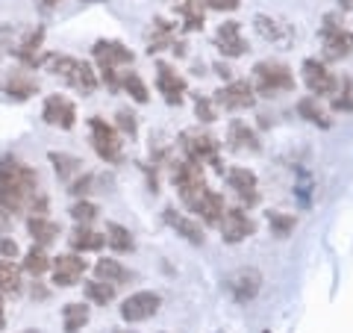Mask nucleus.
Masks as SVG:
<instances>
[{
  "mask_svg": "<svg viewBox=\"0 0 353 333\" xmlns=\"http://www.w3.org/2000/svg\"><path fill=\"white\" fill-rule=\"evenodd\" d=\"M39 198V174L15 157L0 160V207L9 216L21 213Z\"/></svg>",
  "mask_w": 353,
  "mask_h": 333,
  "instance_id": "1",
  "label": "nucleus"
},
{
  "mask_svg": "<svg viewBox=\"0 0 353 333\" xmlns=\"http://www.w3.org/2000/svg\"><path fill=\"white\" fill-rule=\"evenodd\" d=\"M39 6L44 9V12H50V9H57V6H59V0H39Z\"/></svg>",
  "mask_w": 353,
  "mask_h": 333,
  "instance_id": "45",
  "label": "nucleus"
},
{
  "mask_svg": "<svg viewBox=\"0 0 353 333\" xmlns=\"http://www.w3.org/2000/svg\"><path fill=\"white\" fill-rule=\"evenodd\" d=\"M106 245L118 251V254H130L132 248H136V242H132V233L124 227V225H115V221H109L106 225Z\"/></svg>",
  "mask_w": 353,
  "mask_h": 333,
  "instance_id": "26",
  "label": "nucleus"
},
{
  "mask_svg": "<svg viewBox=\"0 0 353 333\" xmlns=\"http://www.w3.org/2000/svg\"><path fill=\"white\" fill-rule=\"evenodd\" d=\"M24 333H39V330H24Z\"/></svg>",
  "mask_w": 353,
  "mask_h": 333,
  "instance_id": "50",
  "label": "nucleus"
},
{
  "mask_svg": "<svg viewBox=\"0 0 353 333\" xmlns=\"http://www.w3.org/2000/svg\"><path fill=\"white\" fill-rule=\"evenodd\" d=\"M224 289L233 301L245 304V301H253L262 289V274L256 269H236L224 277Z\"/></svg>",
  "mask_w": 353,
  "mask_h": 333,
  "instance_id": "7",
  "label": "nucleus"
},
{
  "mask_svg": "<svg viewBox=\"0 0 353 333\" xmlns=\"http://www.w3.org/2000/svg\"><path fill=\"white\" fill-rule=\"evenodd\" d=\"M253 27H256V32L265 41H283L285 39V30L280 27V21H274L271 15H256L253 18Z\"/></svg>",
  "mask_w": 353,
  "mask_h": 333,
  "instance_id": "32",
  "label": "nucleus"
},
{
  "mask_svg": "<svg viewBox=\"0 0 353 333\" xmlns=\"http://www.w3.org/2000/svg\"><path fill=\"white\" fill-rule=\"evenodd\" d=\"M227 183L230 189H236V195L245 201L248 207H253L259 201V189H256V174L245 165H233V169L227 171Z\"/></svg>",
  "mask_w": 353,
  "mask_h": 333,
  "instance_id": "14",
  "label": "nucleus"
},
{
  "mask_svg": "<svg viewBox=\"0 0 353 333\" xmlns=\"http://www.w3.org/2000/svg\"><path fill=\"white\" fill-rule=\"evenodd\" d=\"M115 118H118V127H121V133H127V136H136V133H139L136 115H132V113H127V109H121V113H118Z\"/></svg>",
  "mask_w": 353,
  "mask_h": 333,
  "instance_id": "39",
  "label": "nucleus"
},
{
  "mask_svg": "<svg viewBox=\"0 0 353 333\" xmlns=\"http://www.w3.org/2000/svg\"><path fill=\"white\" fill-rule=\"evenodd\" d=\"M218 227H221V239L230 242V245H236V242L248 239L250 233L256 230V225L250 221V216L245 213V209H224V216H221Z\"/></svg>",
  "mask_w": 353,
  "mask_h": 333,
  "instance_id": "9",
  "label": "nucleus"
},
{
  "mask_svg": "<svg viewBox=\"0 0 353 333\" xmlns=\"http://www.w3.org/2000/svg\"><path fill=\"white\" fill-rule=\"evenodd\" d=\"M88 321V307L80 304V301H71L62 307V325H65V333H77L83 325Z\"/></svg>",
  "mask_w": 353,
  "mask_h": 333,
  "instance_id": "27",
  "label": "nucleus"
},
{
  "mask_svg": "<svg viewBox=\"0 0 353 333\" xmlns=\"http://www.w3.org/2000/svg\"><path fill=\"white\" fill-rule=\"evenodd\" d=\"M180 15L185 18V27H189V30L203 27V6H201V0H185V3L180 6Z\"/></svg>",
  "mask_w": 353,
  "mask_h": 333,
  "instance_id": "36",
  "label": "nucleus"
},
{
  "mask_svg": "<svg viewBox=\"0 0 353 333\" xmlns=\"http://www.w3.org/2000/svg\"><path fill=\"white\" fill-rule=\"evenodd\" d=\"M48 68L50 74H57L62 83H68L71 88L83 95H92L97 88V74L92 71V65L83 62V59H74V57H50L48 59Z\"/></svg>",
  "mask_w": 353,
  "mask_h": 333,
  "instance_id": "2",
  "label": "nucleus"
},
{
  "mask_svg": "<svg viewBox=\"0 0 353 333\" xmlns=\"http://www.w3.org/2000/svg\"><path fill=\"white\" fill-rule=\"evenodd\" d=\"M9 225H12V218H9V213L3 207H0V233H6L9 230Z\"/></svg>",
  "mask_w": 353,
  "mask_h": 333,
  "instance_id": "44",
  "label": "nucleus"
},
{
  "mask_svg": "<svg viewBox=\"0 0 353 333\" xmlns=\"http://www.w3.org/2000/svg\"><path fill=\"white\" fill-rule=\"evenodd\" d=\"M85 3H103V0H85Z\"/></svg>",
  "mask_w": 353,
  "mask_h": 333,
  "instance_id": "48",
  "label": "nucleus"
},
{
  "mask_svg": "<svg viewBox=\"0 0 353 333\" xmlns=\"http://www.w3.org/2000/svg\"><path fill=\"white\" fill-rule=\"evenodd\" d=\"M3 50H6V44H3V41H0V57H3Z\"/></svg>",
  "mask_w": 353,
  "mask_h": 333,
  "instance_id": "47",
  "label": "nucleus"
},
{
  "mask_svg": "<svg viewBox=\"0 0 353 333\" xmlns=\"http://www.w3.org/2000/svg\"><path fill=\"white\" fill-rule=\"evenodd\" d=\"M88 130H92V145L97 151V157L106 160V162H121V136H118V130L112 124H106L103 118H92L88 121Z\"/></svg>",
  "mask_w": 353,
  "mask_h": 333,
  "instance_id": "6",
  "label": "nucleus"
},
{
  "mask_svg": "<svg viewBox=\"0 0 353 333\" xmlns=\"http://www.w3.org/2000/svg\"><path fill=\"white\" fill-rule=\"evenodd\" d=\"M268 221H271V230L274 236L285 239L289 233L294 230V216H283V213H268Z\"/></svg>",
  "mask_w": 353,
  "mask_h": 333,
  "instance_id": "37",
  "label": "nucleus"
},
{
  "mask_svg": "<svg viewBox=\"0 0 353 333\" xmlns=\"http://www.w3.org/2000/svg\"><path fill=\"white\" fill-rule=\"evenodd\" d=\"M121 86L130 92V97L136 104H148L150 101V92H148V86H145V80L136 74V71H130V74H124V80H121Z\"/></svg>",
  "mask_w": 353,
  "mask_h": 333,
  "instance_id": "35",
  "label": "nucleus"
},
{
  "mask_svg": "<svg viewBox=\"0 0 353 333\" xmlns=\"http://www.w3.org/2000/svg\"><path fill=\"white\" fill-rule=\"evenodd\" d=\"M303 83L309 86V92H312L315 97L318 95H333L336 92V77L327 71V65L324 62H318V59H306L303 62Z\"/></svg>",
  "mask_w": 353,
  "mask_h": 333,
  "instance_id": "12",
  "label": "nucleus"
},
{
  "mask_svg": "<svg viewBox=\"0 0 353 333\" xmlns=\"http://www.w3.org/2000/svg\"><path fill=\"white\" fill-rule=\"evenodd\" d=\"M174 186L180 189V198L185 201V207L194 209L197 201H201L203 192H206V180H203L201 162H192V160L176 162V169H174Z\"/></svg>",
  "mask_w": 353,
  "mask_h": 333,
  "instance_id": "4",
  "label": "nucleus"
},
{
  "mask_svg": "<svg viewBox=\"0 0 353 333\" xmlns=\"http://www.w3.org/2000/svg\"><path fill=\"white\" fill-rule=\"evenodd\" d=\"M215 101L224 109H248L253 106V86L248 80H233L221 92H215Z\"/></svg>",
  "mask_w": 353,
  "mask_h": 333,
  "instance_id": "15",
  "label": "nucleus"
},
{
  "mask_svg": "<svg viewBox=\"0 0 353 333\" xmlns=\"http://www.w3.org/2000/svg\"><path fill=\"white\" fill-rule=\"evenodd\" d=\"M0 88H3L6 97H12V101H30L32 95H39V80L30 77L27 71H15V74L3 77Z\"/></svg>",
  "mask_w": 353,
  "mask_h": 333,
  "instance_id": "18",
  "label": "nucleus"
},
{
  "mask_svg": "<svg viewBox=\"0 0 353 333\" xmlns=\"http://www.w3.org/2000/svg\"><path fill=\"white\" fill-rule=\"evenodd\" d=\"M50 269H53V283L68 289V286H77V280L85 274V260L77 257V254H62V257L50 260Z\"/></svg>",
  "mask_w": 353,
  "mask_h": 333,
  "instance_id": "11",
  "label": "nucleus"
},
{
  "mask_svg": "<svg viewBox=\"0 0 353 333\" xmlns=\"http://www.w3.org/2000/svg\"><path fill=\"white\" fill-rule=\"evenodd\" d=\"M94 59L101 62V68H118V65H132V50L124 48L121 41H112V39H101L94 41Z\"/></svg>",
  "mask_w": 353,
  "mask_h": 333,
  "instance_id": "13",
  "label": "nucleus"
},
{
  "mask_svg": "<svg viewBox=\"0 0 353 333\" xmlns=\"http://www.w3.org/2000/svg\"><path fill=\"white\" fill-rule=\"evenodd\" d=\"M218 48H221V53H227V57H241V53L248 50L245 39H241L239 21H227V24L218 27Z\"/></svg>",
  "mask_w": 353,
  "mask_h": 333,
  "instance_id": "19",
  "label": "nucleus"
},
{
  "mask_svg": "<svg viewBox=\"0 0 353 333\" xmlns=\"http://www.w3.org/2000/svg\"><path fill=\"white\" fill-rule=\"evenodd\" d=\"M27 230H30V236H32V242L36 245H50L53 239L59 236V225L57 221H50L48 216H32L30 221H27Z\"/></svg>",
  "mask_w": 353,
  "mask_h": 333,
  "instance_id": "23",
  "label": "nucleus"
},
{
  "mask_svg": "<svg viewBox=\"0 0 353 333\" xmlns=\"http://www.w3.org/2000/svg\"><path fill=\"white\" fill-rule=\"evenodd\" d=\"M85 298L88 301H94V304H101V307H106L109 301L115 298V283H109V280H88L85 283Z\"/></svg>",
  "mask_w": 353,
  "mask_h": 333,
  "instance_id": "29",
  "label": "nucleus"
},
{
  "mask_svg": "<svg viewBox=\"0 0 353 333\" xmlns=\"http://www.w3.org/2000/svg\"><path fill=\"white\" fill-rule=\"evenodd\" d=\"M21 292V272L6 257H0V295H18Z\"/></svg>",
  "mask_w": 353,
  "mask_h": 333,
  "instance_id": "28",
  "label": "nucleus"
},
{
  "mask_svg": "<svg viewBox=\"0 0 353 333\" xmlns=\"http://www.w3.org/2000/svg\"><path fill=\"white\" fill-rule=\"evenodd\" d=\"M6 325V318H3V295H0V327Z\"/></svg>",
  "mask_w": 353,
  "mask_h": 333,
  "instance_id": "46",
  "label": "nucleus"
},
{
  "mask_svg": "<svg viewBox=\"0 0 353 333\" xmlns=\"http://www.w3.org/2000/svg\"><path fill=\"white\" fill-rule=\"evenodd\" d=\"M68 242H71L74 251H101L106 245V236L103 233H94L88 225H77V230L68 236Z\"/></svg>",
  "mask_w": 353,
  "mask_h": 333,
  "instance_id": "25",
  "label": "nucleus"
},
{
  "mask_svg": "<svg viewBox=\"0 0 353 333\" xmlns=\"http://www.w3.org/2000/svg\"><path fill=\"white\" fill-rule=\"evenodd\" d=\"M115 333H136V330H115Z\"/></svg>",
  "mask_w": 353,
  "mask_h": 333,
  "instance_id": "49",
  "label": "nucleus"
},
{
  "mask_svg": "<svg viewBox=\"0 0 353 333\" xmlns=\"http://www.w3.org/2000/svg\"><path fill=\"white\" fill-rule=\"evenodd\" d=\"M157 86H159V92L168 104H180L183 95H185V80L165 62L157 65Z\"/></svg>",
  "mask_w": 353,
  "mask_h": 333,
  "instance_id": "17",
  "label": "nucleus"
},
{
  "mask_svg": "<svg viewBox=\"0 0 353 333\" xmlns=\"http://www.w3.org/2000/svg\"><path fill=\"white\" fill-rule=\"evenodd\" d=\"M194 113H197V118H201V121H215V118H218L215 106L209 104L206 97H197V104H194Z\"/></svg>",
  "mask_w": 353,
  "mask_h": 333,
  "instance_id": "40",
  "label": "nucleus"
},
{
  "mask_svg": "<svg viewBox=\"0 0 353 333\" xmlns=\"http://www.w3.org/2000/svg\"><path fill=\"white\" fill-rule=\"evenodd\" d=\"M224 198H221L218 192H212V189H206L203 198L197 201V207L192 209V213H201V218L206 221V225H218L221 216H224Z\"/></svg>",
  "mask_w": 353,
  "mask_h": 333,
  "instance_id": "22",
  "label": "nucleus"
},
{
  "mask_svg": "<svg viewBox=\"0 0 353 333\" xmlns=\"http://www.w3.org/2000/svg\"><path fill=\"white\" fill-rule=\"evenodd\" d=\"M92 183H94V177H92V174H83L80 180L71 183V192H74V195H85L88 189H92Z\"/></svg>",
  "mask_w": 353,
  "mask_h": 333,
  "instance_id": "41",
  "label": "nucleus"
},
{
  "mask_svg": "<svg viewBox=\"0 0 353 333\" xmlns=\"http://www.w3.org/2000/svg\"><path fill=\"white\" fill-rule=\"evenodd\" d=\"M71 218L77 221V225H92V221L97 218V207L88 204V201H77L71 207Z\"/></svg>",
  "mask_w": 353,
  "mask_h": 333,
  "instance_id": "38",
  "label": "nucleus"
},
{
  "mask_svg": "<svg viewBox=\"0 0 353 333\" xmlns=\"http://www.w3.org/2000/svg\"><path fill=\"white\" fill-rule=\"evenodd\" d=\"M41 118L48 121L50 127H59V130H71L77 124V106L62 95H50L44 101V109H41Z\"/></svg>",
  "mask_w": 353,
  "mask_h": 333,
  "instance_id": "10",
  "label": "nucleus"
},
{
  "mask_svg": "<svg viewBox=\"0 0 353 333\" xmlns=\"http://www.w3.org/2000/svg\"><path fill=\"white\" fill-rule=\"evenodd\" d=\"M206 6H212V9H224V12H233V9H239L241 0H203Z\"/></svg>",
  "mask_w": 353,
  "mask_h": 333,
  "instance_id": "42",
  "label": "nucleus"
},
{
  "mask_svg": "<svg viewBox=\"0 0 353 333\" xmlns=\"http://www.w3.org/2000/svg\"><path fill=\"white\" fill-rule=\"evenodd\" d=\"M41 41H44V30L39 27V30H32L30 36L15 48V57L24 62L27 68H36V65L41 62V57H39V53H41Z\"/></svg>",
  "mask_w": 353,
  "mask_h": 333,
  "instance_id": "21",
  "label": "nucleus"
},
{
  "mask_svg": "<svg viewBox=\"0 0 353 333\" xmlns=\"http://www.w3.org/2000/svg\"><path fill=\"white\" fill-rule=\"evenodd\" d=\"M50 269V257L44 254V248L41 245H36V248H30L27 254H24V272H30V274H44Z\"/></svg>",
  "mask_w": 353,
  "mask_h": 333,
  "instance_id": "34",
  "label": "nucleus"
},
{
  "mask_svg": "<svg viewBox=\"0 0 353 333\" xmlns=\"http://www.w3.org/2000/svg\"><path fill=\"white\" fill-rule=\"evenodd\" d=\"M180 145L185 151V157L192 162H218V139L212 133H206L201 127H192V130H183L180 133Z\"/></svg>",
  "mask_w": 353,
  "mask_h": 333,
  "instance_id": "5",
  "label": "nucleus"
},
{
  "mask_svg": "<svg viewBox=\"0 0 353 333\" xmlns=\"http://www.w3.org/2000/svg\"><path fill=\"white\" fill-rule=\"evenodd\" d=\"M297 113H301L306 121L318 124V127H330V118H327V113L321 109V104H318V97H303V101L297 104Z\"/></svg>",
  "mask_w": 353,
  "mask_h": 333,
  "instance_id": "33",
  "label": "nucleus"
},
{
  "mask_svg": "<svg viewBox=\"0 0 353 333\" xmlns=\"http://www.w3.org/2000/svg\"><path fill=\"white\" fill-rule=\"evenodd\" d=\"M50 162H53V169H57V174L62 177V180H71L74 174H80L83 169V162L71 157V153H57V151H50Z\"/></svg>",
  "mask_w": 353,
  "mask_h": 333,
  "instance_id": "31",
  "label": "nucleus"
},
{
  "mask_svg": "<svg viewBox=\"0 0 353 333\" xmlns=\"http://www.w3.org/2000/svg\"><path fill=\"white\" fill-rule=\"evenodd\" d=\"M162 307V298L157 292H136L130 295L124 304H121V318L130 321V325H136V321H148L159 313Z\"/></svg>",
  "mask_w": 353,
  "mask_h": 333,
  "instance_id": "8",
  "label": "nucleus"
},
{
  "mask_svg": "<svg viewBox=\"0 0 353 333\" xmlns=\"http://www.w3.org/2000/svg\"><path fill=\"white\" fill-rule=\"evenodd\" d=\"M227 142H230V148H236V151H259L256 133H253L245 121H233V124H230Z\"/></svg>",
  "mask_w": 353,
  "mask_h": 333,
  "instance_id": "24",
  "label": "nucleus"
},
{
  "mask_svg": "<svg viewBox=\"0 0 353 333\" xmlns=\"http://www.w3.org/2000/svg\"><path fill=\"white\" fill-rule=\"evenodd\" d=\"M321 39H324V53L330 59H345L350 53V48H353V39L339 24H333V18H327V24L321 30Z\"/></svg>",
  "mask_w": 353,
  "mask_h": 333,
  "instance_id": "16",
  "label": "nucleus"
},
{
  "mask_svg": "<svg viewBox=\"0 0 353 333\" xmlns=\"http://www.w3.org/2000/svg\"><path fill=\"white\" fill-rule=\"evenodd\" d=\"M165 221H168V225H171L176 233H180L183 239H189L192 245H203V230H201V225H197V221L180 216L174 207L165 209Z\"/></svg>",
  "mask_w": 353,
  "mask_h": 333,
  "instance_id": "20",
  "label": "nucleus"
},
{
  "mask_svg": "<svg viewBox=\"0 0 353 333\" xmlns=\"http://www.w3.org/2000/svg\"><path fill=\"white\" fill-rule=\"evenodd\" d=\"M94 272H97V277H101V280H109V283H115V286L124 283L127 277H130V272H127L118 260H97Z\"/></svg>",
  "mask_w": 353,
  "mask_h": 333,
  "instance_id": "30",
  "label": "nucleus"
},
{
  "mask_svg": "<svg viewBox=\"0 0 353 333\" xmlns=\"http://www.w3.org/2000/svg\"><path fill=\"white\" fill-rule=\"evenodd\" d=\"M0 254H3V257H15L18 254V245L12 239H0Z\"/></svg>",
  "mask_w": 353,
  "mask_h": 333,
  "instance_id": "43",
  "label": "nucleus"
},
{
  "mask_svg": "<svg viewBox=\"0 0 353 333\" xmlns=\"http://www.w3.org/2000/svg\"><path fill=\"white\" fill-rule=\"evenodd\" d=\"M253 80H256V88L268 97H277L283 92H292L294 88V74L289 65L283 62H274V59H265L253 68Z\"/></svg>",
  "mask_w": 353,
  "mask_h": 333,
  "instance_id": "3",
  "label": "nucleus"
}]
</instances>
